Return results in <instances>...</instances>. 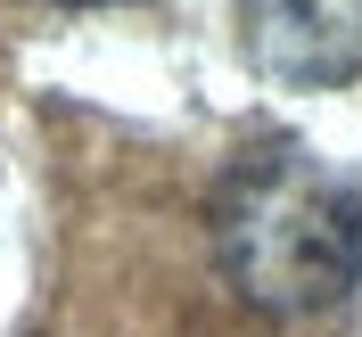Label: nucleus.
Returning <instances> with one entry per match:
<instances>
[{
    "mask_svg": "<svg viewBox=\"0 0 362 337\" xmlns=\"http://www.w3.org/2000/svg\"><path fill=\"white\" fill-rule=\"evenodd\" d=\"M214 264L255 313L313 321L362 280V198L305 140H255L214 189Z\"/></svg>",
    "mask_w": 362,
    "mask_h": 337,
    "instance_id": "nucleus-1",
    "label": "nucleus"
},
{
    "mask_svg": "<svg viewBox=\"0 0 362 337\" xmlns=\"http://www.w3.org/2000/svg\"><path fill=\"white\" fill-rule=\"evenodd\" d=\"M255 74L288 90H338L362 74V0H239Z\"/></svg>",
    "mask_w": 362,
    "mask_h": 337,
    "instance_id": "nucleus-2",
    "label": "nucleus"
},
{
    "mask_svg": "<svg viewBox=\"0 0 362 337\" xmlns=\"http://www.w3.org/2000/svg\"><path fill=\"white\" fill-rule=\"evenodd\" d=\"M66 8H115V0H66Z\"/></svg>",
    "mask_w": 362,
    "mask_h": 337,
    "instance_id": "nucleus-3",
    "label": "nucleus"
}]
</instances>
